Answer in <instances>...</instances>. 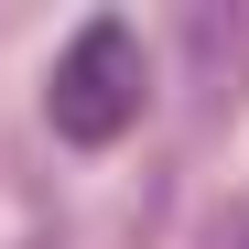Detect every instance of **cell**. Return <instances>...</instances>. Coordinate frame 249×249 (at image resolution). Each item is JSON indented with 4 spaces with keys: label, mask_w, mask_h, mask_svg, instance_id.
<instances>
[{
    "label": "cell",
    "mask_w": 249,
    "mask_h": 249,
    "mask_svg": "<svg viewBox=\"0 0 249 249\" xmlns=\"http://www.w3.org/2000/svg\"><path fill=\"white\" fill-rule=\"evenodd\" d=\"M228 249H249V217H238V238H228Z\"/></svg>",
    "instance_id": "obj_2"
},
{
    "label": "cell",
    "mask_w": 249,
    "mask_h": 249,
    "mask_svg": "<svg viewBox=\"0 0 249 249\" xmlns=\"http://www.w3.org/2000/svg\"><path fill=\"white\" fill-rule=\"evenodd\" d=\"M141 98H152L141 33L119 22V11L76 22V44H65V54H54V76H44V119H54V141H76V152H108V141L141 119Z\"/></svg>",
    "instance_id": "obj_1"
}]
</instances>
